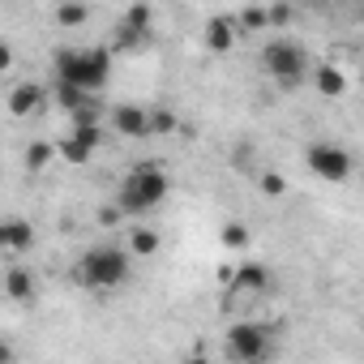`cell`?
Wrapping results in <instances>:
<instances>
[{
    "mask_svg": "<svg viewBox=\"0 0 364 364\" xmlns=\"http://www.w3.org/2000/svg\"><path fill=\"white\" fill-rule=\"evenodd\" d=\"M56 82L60 86H77L86 95H99L112 77V48L95 43V48H60L56 52Z\"/></svg>",
    "mask_w": 364,
    "mask_h": 364,
    "instance_id": "cell-1",
    "label": "cell"
},
{
    "mask_svg": "<svg viewBox=\"0 0 364 364\" xmlns=\"http://www.w3.org/2000/svg\"><path fill=\"white\" fill-rule=\"evenodd\" d=\"M167 193H171V180H167L163 163L146 159V163H137V167L124 176L120 198H116V210H120V215H150V210H159V206L167 202Z\"/></svg>",
    "mask_w": 364,
    "mask_h": 364,
    "instance_id": "cell-2",
    "label": "cell"
},
{
    "mask_svg": "<svg viewBox=\"0 0 364 364\" xmlns=\"http://www.w3.org/2000/svg\"><path fill=\"white\" fill-rule=\"evenodd\" d=\"M73 274H77L82 287L112 291V287H120V283L133 274V257H129L124 249H116V245H95V249H86V253L77 257Z\"/></svg>",
    "mask_w": 364,
    "mask_h": 364,
    "instance_id": "cell-3",
    "label": "cell"
},
{
    "mask_svg": "<svg viewBox=\"0 0 364 364\" xmlns=\"http://www.w3.org/2000/svg\"><path fill=\"white\" fill-rule=\"evenodd\" d=\"M262 69L279 82V86H300V77L309 73V52H304V43H296V39H270L266 48H262Z\"/></svg>",
    "mask_w": 364,
    "mask_h": 364,
    "instance_id": "cell-4",
    "label": "cell"
},
{
    "mask_svg": "<svg viewBox=\"0 0 364 364\" xmlns=\"http://www.w3.org/2000/svg\"><path fill=\"white\" fill-rule=\"evenodd\" d=\"M223 347H228V355L236 364H266L274 355V330L262 326V321H236L228 330Z\"/></svg>",
    "mask_w": 364,
    "mask_h": 364,
    "instance_id": "cell-5",
    "label": "cell"
},
{
    "mask_svg": "<svg viewBox=\"0 0 364 364\" xmlns=\"http://www.w3.org/2000/svg\"><path fill=\"white\" fill-rule=\"evenodd\" d=\"M304 163H309V171H313L317 180H330V185H343V180L351 176V167H355L351 150L338 146V141H313V146L304 150Z\"/></svg>",
    "mask_w": 364,
    "mask_h": 364,
    "instance_id": "cell-6",
    "label": "cell"
},
{
    "mask_svg": "<svg viewBox=\"0 0 364 364\" xmlns=\"http://www.w3.org/2000/svg\"><path fill=\"white\" fill-rule=\"evenodd\" d=\"M43 103H48V90H43L39 82H18V86L9 90V112H14V116H35Z\"/></svg>",
    "mask_w": 364,
    "mask_h": 364,
    "instance_id": "cell-7",
    "label": "cell"
},
{
    "mask_svg": "<svg viewBox=\"0 0 364 364\" xmlns=\"http://www.w3.org/2000/svg\"><path fill=\"white\" fill-rule=\"evenodd\" d=\"M206 48L219 52V56L236 48V22H232L228 14H215V18L206 22Z\"/></svg>",
    "mask_w": 364,
    "mask_h": 364,
    "instance_id": "cell-8",
    "label": "cell"
},
{
    "mask_svg": "<svg viewBox=\"0 0 364 364\" xmlns=\"http://www.w3.org/2000/svg\"><path fill=\"white\" fill-rule=\"evenodd\" d=\"M112 124H116L120 137H146V107H137V103H120V107L112 112Z\"/></svg>",
    "mask_w": 364,
    "mask_h": 364,
    "instance_id": "cell-9",
    "label": "cell"
},
{
    "mask_svg": "<svg viewBox=\"0 0 364 364\" xmlns=\"http://www.w3.org/2000/svg\"><path fill=\"white\" fill-rule=\"evenodd\" d=\"M232 287L236 291H266L270 287V266H262V262H245L240 270H232Z\"/></svg>",
    "mask_w": 364,
    "mask_h": 364,
    "instance_id": "cell-10",
    "label": "cell"
},
{
    "mask_svg": "<svg viewBox=\"0 0 364 364\" xmlns=\"http://www.w3.org/2000/svg\"><path fill=\"white\" fill-rule=\"evenodd\" d=\"M5 296H9L14 304H31V300H35V274H31L26 266H9V270H5Z\"/></svg>",
    "mask_w": 364,
    "mask_h": 364,
    "instance_id": "cell-11",
    "label": "cell"
},
{
    "mask_svg": "<svg viewBox=\"0 0 364 364\" xmlns=\"http://www.w3.org/2000/svg\"><path fill=\"white\" fill-rule=\"evenodd\" d=\"M150 22H154V9H150V5H129L116 31H124V35H133V39H146V35H150Z\"/></svg>",
    "mask_w": 364,
    "mask_h": 364,
    "instance_id": "cell-12",
    "label": "cell"
},
{
    "mask_svg": "<svg viewBox=\"0 0 364 364\" xmlns=\"http://www.w3.org/2000/svg\"><path fill=\"white\" fill-rule=\"evenodd\" d=\"M5 249H14V253L35 249V223L31 219H5Z\"/></svg>",
    "mask_w": 364,
    "mask_h": 364,
    "instance_id": "cell-13",
    "label": "cell"
},
{
    "mask_svg": "<svg viewBox=\"0 0 364 364\" xmlns=\"http://www.w3.org/2000/svg\"><path fill=\"white\" fill-rule=\"evenodd\" d=\"M52 22H56L60 31H77V26L90 22V5H82V0H65V5H56Z\"/></svg>",
    "mask_w": 364,
    "mask_h": 364,
    "instance_id": "cell-14",
    "label": "cell"
},
{
    "mask_svg": "<svg viewBox=\"0 0 364 364\" xmlns=\"http://www.w3.org/2000/svg\"><path fill=\"white\" fill-rule=\"evenodd\" d=\"M124 240H129V245H124L129 257H154V253H159V232H154V228H133Z\"/></svg>",
    "mask_w": 364,
    "mask_h": 364,
    "instance_id": "cell-15",
    "label": "cell"
},
{
    "mask_svg": "<svg viewBox=\"0 0 364 364\" xmlns=\"http://www.w3.org/2000/svg\"><path fill=\"white\" fill-rule=\"evenodd\" d=\"M313 82H317V90H321L326 99H338V95L347 90V77H343V69H334V65L313 69Z\"/></svg>",
    "mask_w": 364,
    "mask_h": 364,
    "instance_id": "cell-16",
    "label": "cell"
},
{
    "mask_svg": "<svg viewBox=\"0 0 364 364\" xmlns=\"http://www.w3.org/2000/svg\"><path fill=\"white\" fill-rule=\"evenodd\" d=\"M180 129V120H176V112L171 107H154V112H146V137L154 133V137H171Z\"/></svg>",
    "mask_w": 364,
    "mask_h": 364,
    "instance_id": "cell-17",
    "label": "cell"
},
{
    "mask_svg": "<svg viewBox=\"0 0 364 364\" xmlns=\"http://www.w3.org/2000/svg\"><path fill=\"white\" fill-rule=\"evenodd\" d=\"M52 159H56V146H52V141H31L22 163H26V171H31V176H39V171H43Z\"/></svg>",
    "mask_w": 364,
    "mask_h": 364,
    "instance_id": "cell-18",
    "label": "cell"
},
{
    "mask_svg": "<svg viewBox=\"0 0 364 364\" xmlns=\"http://www.w3.org/2000/svg\"><path fill=\"white\" fill-rule=\"evenodd\" d=\"M56 103L73 116V112L90 107V103H95V95H86V90H77V86H60V82H56Z\"/></svg>",
    "mask_w": 364,
    "mask_h": 364,
    "instance_id": "cell-19",
    "label": "cell"
},
{
    "mask_svg": "<svg viewBox=\"0 0 364 364\" xmlns=\"http://www.w3.org/2000/svg\"><path fill=\"white\" fill-rule=\"evenodd\" d=\"M240 31H249V35H257V31H266L270 26V18H266V5H249V9H240V18H232Z\"/></svg>",
    "mask_w": 364,
    "mask_h": 364,
    "instance_id": "cell-20",
    "label": "cell"
},
{
    "mask_svg": "<svg viewBox=\"0 0 364 364\" xmlns=\"http://www.w3.org/2000/svg\"><path fill=\"white\" fill-rule=\"evenodd\" d=\"M56 154H60L65 163H90V154H95V150H86V146H82V141H73V137H60V141H56Z\"/></svg>",
    "mask_w": 364,
    "mask_h": 364,
    "instance_id": "cell-21",
    "label": "cell"
},
{
    "mask_svg": "<svg viewBox=\"0 0 364 364\" xmlns=\"http://www.w3.org/2000/svg\"><path fill=\"white\" fill-rule=\"evenodd\" d=\"M219 240H223V249H245L249 245V228L245 223H223Z\"/></svg>",
    "mask_w": 364,
    "mask_h": 364,
    "instance_id": "cell-22",
    "label": "cell"
},
{
    "mask_svg": "<svg viewBox=\"0 0 364 364\" xmlns=\"http://www.w3.org/2000/svg\"><path fill=\"white\" fill-rule=\"evenodd\" d=\"M257 189H262L266 198H283V193H287V180H283L279 171H262V176H257Z\"/></svg>",
    "mask_w": 364,
    "mask_h": 364,
    "instance_id": "cell-23",
    "label": "cell"
},
{
    "mask_svg": "<svg viewBox=\"0 0 364 364\" xmlns=\"http://www.w3.org/2000/svg\"><path fill=\"white\" fill-rule=\"evenodd\" d=\"M69 137H73V141H82L86 150H99V141H103V124H82V129H73Z\"/></svg>",
    "mask_w": 364,
    "mask_h": 364,
    "instance_id": "cell-24",
    "label": "cell"
},
{
    "mask_svg": "<svg viewBox=\"0 0 364 364\" xmlns=\"http://www.w3.org/2000/svg\"><path fill=\"white\" fill-rule=\"evenodd\" d=\"M291 14H296L291 5H270V9H266V18H270V26H283V22H291Z\"/></svg>",
    "mask_w": 364,
    "mask_h": 364,
    "instance_id": "cell-25",
    "label": "cell"
},
{
    "mask_svg": "<svg viewBox=\"0 0 364 364\" xmlns=\"http://www.w3.org/2000/svg\"><path fill=\"white\" fill-rule=\"evenodd\" d=\"M9 65H14V48H9V43H0V73H5Z\"/></svg>",
    "mask_w": 364,
    "mask_h": 364,
    "instance_id": "cell-26",
    "label": "cell"
},
{
    "mask_svg": "<svg viewBox=\"0 0 364 364\" xmlns=\"http://www.w3.org/2000/svg\"><path fill=\"white\" fill-rule=\"evenodd\" d=\"M0 364H14V347L5 338H0Z\"/></svg>",
    "mask_w": 364,
    "mask_h": 364,
    "instance_id": "cell-27",
    "label": "cell"
},
{
    "mask_svg": "<svg viewBox=\"0 0 364 364\" xmlns=\"http://www.w3.org/2000/svg\"><path fill=\"white\" fill-rule=\"evenodd\" d=\"M185 364H210V360H206V355H202V351H193V355H189V360H185Z\"/></svg>",
    "mask_w": 364,
    "mask_h": 364,
    "instance_id": "cell-28",
    "label": "cell"
},
{
    "mask_svg": "<svg viewBox=\"0 0 364 364\" xmlns=\"http://www.w3.org/2000/svg\"><path fill=\"white\" fill-rule=\"evenodd\" d=\"M0 249H5V219H0Z\"/></svg>",
    "mask_w": 364,
    "mask_h": 364,
    "instance_id": "cell-29",
    "label": "cell"
}]
</instances>
